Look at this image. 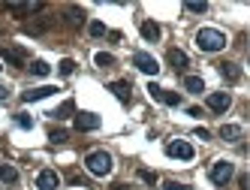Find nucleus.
I'll return each instance as SVG.
<instances>
[{
	"label": "nucleus",
	"mask_w": 250,
	"mask_h": 190,
	"mask_svg": "<svg viewBox=\"0 0 250 190\" xmlns=\"http://www.w3.org/2000/svg\"><path fill=\"white\" fill-rule=\"evenodd\" d=\"M84 166H87V172L91 175H97V178H105L112 172V154L109 151H91L84 157Z\"/></svg>",
	"instance_id": "1"
},
{
	"label": "nucleus",
	"mask_w": 250,
	"mask_h": 190,
	"mask_svg": "<svg viewBox=\"0 0 250 190\" xmlns=\"http://www.w3.org/2000/svg\"><path fill=\"white\" fill-rule=\"evenodd\" d=\"M196 45L202 51H220V48H226V33L214 30V27H202L196 33Z\"/></svg>",
	"instance_id": "2"
},
{
	"label": "nucleus",
	"mask_w": 250,
	"mask_h": 190,
	"mask_svg": "<svg viewBox=\"0 0 250 190\" xmlns=\"http://www.w3.org/2000/svg\"><path fill=\"white\" fill-rule=\"evenodd\" d=\"M166 154L169 157H175V160H193V145L190 142H184V139H172L169 145H166Z\"/></svg>",
	"instance_id": "3"
},
{
	"label": "nucleus",
	"mask_w": 250,
	"mask_h": 190,
	"mask_svg": "<svg viewBox=\"0 0 250 190\" xmlns=\"http://www.w3.org/2000/svg\"><path fill=\"white\" fill-rule=\"evenodd\" d=\"M232 172H235V169H232V163H229V160H217V163L211 166V181L217 184V187H223V184H229Z\"/></svg>",
	"instance_id": "4"
},
{
	"label": "nucleus",
	"mask_w": 250,
	"mask_h": 190,
	"mask_svg": "<svg viewBox=\"0 0 250 190\" xmlns=\"http://www.w3.org/2000/svg\"><path fill=\"white\" fill-rule=\"evenodd\" d=\"M133 63H136V70L148 73V76H157V73H160V63H157V58L145 55V51H136V55H133Z\"/></svg>",
	"instance_id": "5"
},
{
	"label": "nucleus",
	"mask_w": 250,
	"mask_h": 190,
	"mask_svg": "<svg viewBox=\"0 0 250 190\" xmlns=\"http://www.w3.org/2000/svg\"><path fill=\"white\" fill-rule=\"evenodd\" d=\"M0 55H3L12 66H21V63L27 61V51L19 48V45H9V42H0Z\"/></svg>",
	"instance_id": "6"
},
{
	"label": "nucleus",
	"mask_w": 250,
	"mask_h": 190,
	"mask_svg": "<svg viewBox=\"0 0 250 190\" xmlns=\"http://www.w3.org/2000/svg\"><path fill=\"white\" fill-rule=\"evenodd\" d=\"M148 94L160 103H166V106H178V103H181V97L175 91H166V88H160V84H148Z\"/></svg>",
	"instance_id": "7"
},
{
	"label": "nucleus",
	"mask_w": 250,
	"mask_h": 190,
	"mask_svg": "<svg viewBox=\"0 0 250 190\" xmlns=\"http://www.w3.org/2000/svg\"><path fill=\"white\" fill-rule=\"evenodd\" d=\"M97 127H100V115H94V112H79V115H76V130L91 133V130H97Z\"/></svg>",
	"instance_id": "8"
},
{
	"label": "nucleus",
	"mask_w": 250,
	"mask_h": 190,
	"mask_svg": "<svg viewBox=\"0 0 250 190\" xmlns=\"http://www.w3.org/2000/svg\"><path fill=\"white\" fill-rule=\"evenodd\" d=\"M37 187H40V190H58V187H61L58 172H55V169H42L40 175H37Z\"/></svg>",
	"instance_id": "9"
},
{
	"label": "nucleus",
	"mask_w": 250,
	"mask_h": 190,
	"mask_svg": "<svg viewBox=\"0 0 250 190\" xmlns=\"http://www.w3.org/2000/svg\"><path fill=\"white\" fill-rule=\"evenodd\" d=\"M40 9H42V3H6V12L15 15V19H24V15H33Z\"/></svg>",
	"instance_id": "10"
},
{
	"label": "nucleus",
	"mask_w": 250,
	"mask_h": 190,
	"mask_svg": "<svg viewBox=\"0 0 250 190\" xmlns=\"http://www.w3.org/2000/svg\"><path fill=\"white\" fill-rule=\"evenodd\" d=\"M232 106V97L226 94V91H217V94H208V109H214V112H226Z\"/></svg>",
	"instance_id": "11"
},
{
	"label": "nucleus",
	"mask_w": 250,
	"mask_h": 190,
	"mask_svg": "<svg viewBox=\"0 0 250 190\" xmlns=\"http://www.w3.org/2000/svg\"><path fill=\"white\" fill-rule=\"evenodd\" d=\"M55 91H58L55 84H42V88H30V91H24V94H21V100H24V103H37V100H45V97H51Z\"/></svg>",
	"instance_id": "12"
},
{
	"label": "nucleus",
	"mask_w": 250,
	"mask_h": 190,
	"mask_svg": "<svg viewBox=\"0 0 250 190\" xmlns=\"http://www.w3.org/2000/svg\"><path fill=\"white\" fill-rule=\"evenodd\" d=\"M241 136H244V130L238 124H223L220 127V139H226V142H238Z\"/></svg>",
	"instance_id": "13"
},
{
	"label": "nucleus",
	"mask_w": 250,
	"mask_h": 190,
	"mask_svg": "<svg viewBox=\"0 0 250 190\" xmlns=\"http://www.w3.org/2000/svg\"><path fill=\"white\" fill-rule=\"evenodd\" d=\"M142 37L148 42H157L160 40V24L157 21H142Z\"/></svg>",
	"instance_id": "14"
},
{
	"label": "nucleus",
	"mask_w": 250,
	"mask_h": 190,
	"mask_svg": "<svg viewBox=\"0 0 250 190\" xmlns=\"http://www.w3.org/2000/svg\"><path fill=\"white\" fill-rule=\"evenodd\" d=\"M109 91H112L118 100L127 103V100H130V82H112V84H109Z\"/></svg>",
	"instance_id": "15"
},
{
	"label": "nucleus",
	"mask_w": 250,
	"mask_h": 190,
	"mask_svg": "<svg viewBox=\"0 0 250 190\" xmlns=\"http://www.w3.org/2000/svg\"><path fill=\"white\" fill-rule=\"evenodd\" d=\"M169 63L175 66V70H184V66H187V55L181 48H169Z\"/></svg>",
	"instance_id": "16"
},
{
	"label": "nucleus",
	"mask_w": 250,
	"mask_h": 190,
	"mask_svg": "<svg viewBox=\"0 0 250 190\" xmlns=\"http://www.w3.org/2000/svg\"><path fill=\"white\" fill-rule=\"evenodd\" d=\"M76 112V103L73 100H66V103H61V106L55 109V112H51V118H58V121H63V118H69V115H73Z\"/></svg>",
	"instance_id": "17"
},
{
	"label": "nucleus",
	"mask_w": 250,
	"mask_h": 190,
	"mask_svg": "<svg viewBox=\"0 0 250 190\" xmlns=\"http://www.w3.org/2000/svg\"><path fill=\"white\" fill-rule=\"evenodd\" d=\"M184 88H187L190 94H202V91H205V82H202L199 76H187V79H184Z\"/></svg>",
	"instance_id": "18"
},
{
	"label": "nucleus",
	"mask_w": 250,
	"mask_h": 190,
	"mask_svg": "<svg viewBox=\"0 0 250 190\" xmlns=\"http://www.w3.org/2000/svg\"><path fill=\"white\" fill-rule=\"evenodd\" d=\"M220 76L229 79V82H238V79H241V73H238L235 63H220Z\"/></svg>",
	"instance_id": "19"
},
{
	"label": "nucleus",
	"mask_w": 250,
	"mask_h": 190,
	"mask_svg": "<svg viewBox=\"0 0 250 190\" xmlns=\"http://www.w3.org/2000/svg\"><path fill=\"white\" fill-rule=\"evenodd\" d=\"M0 181H6V184L19 181V169L15 166H0Z\"/></svg>",
	"instance_id": "20"
},
{
	"label": "nucleus",
	"mask_w": 250,
	"mask_h": 190,
	"mask_svg": "<svg viewBox=\"0 0 250 190\" xmlns=\"http://www.w3.org/2000/svg\"><path fill=\"white\" fill-rule=\"evenodd\" d=\"M30 73H33V76H48L51 66H48L45 61H33V63H30Z\"/></svg>",
	"instance_id": "21"
},
{
	"label": "nucleus",
	"mask_w": 250,
	"mask_h": 190,
	"mask_svg": "<svg viewBox=\"0 0 250 190\" xmlns=\"http://www.w3.org/2000/svg\"><path fill=\"white\" fill-rule=\"evenodd\" d=\"M73 70H76V61H73V58H63V61L58 63V73H61V76H73Z\"/></svg>",
	"instance_id": "22"
},
{
	"label": "nucleus",
	"mask_w": 250,
	"mask_h": 190,
	"mask_svg": "<svg viewBox=\"0 0 250 190\" xmlns=\"http://www.w3.org/2000/svg\"><path fill=\"white\" fill-rule=\"evenodd\" d=\"M94 63H97V66H112L115 58L109 55V51H97V55H94Z\"/></svg>",
	"instance_id": "23"
},
{
	"label": "nucleus",
	"mask_w": 250,
	"mask_h": 190,
	"mask_svg": "<svg viewBox=\"0 0 250 190\" xmlns=\"http://www.w3.org/2000/svg\"><path fill=\"white\" fill-rule=\"evenodd\" d=\"M187 12L202 15V12H208V3H205V0H190V3H187Z\"/></svg>",
	"instance_id": "24"
},
{
	"label": "nucleus",
	"mask_w": 250,
	"mask_h": 190,
	"mask_svg": "<svg viewBox=\"0 0 250 190\" xmlns=\"http://www.w3.org/2000/svg\"><path fill=\"white\" fill-rule=\"evenodd\" d=\"M15 124H19L21 130H30V127H33V118L24 115V112H19V115H15Z\"/></svg>",
	"instance_id": "25"
},
{
	"label": "nucleus",
	"mask_w": 250,
	"mask_h": 190,
	"mask_svg": "<svg viewBox=\"0 0 250 190\" xmlns=\"http://www.w3.org/2000/svg\"><path fill=\"white\" fill-rule=\"evenodd\" d=\"M48 139L55 142V145H61V142H66V139H69V133H66V130H51V133H48Z\"/></svg>",
	"instance_id": "26"
},
{
	"label": "nucleus",
	"mask_w": 250,
	"mask_h": 190,
	"mask_svg": "<svg viewBox=\"0 0 250 190\" xmlns=\"http://www.w3.org/2000/svg\"><path fill=\"white\" fill-rule=\"evenodd\" d=\"M87 30H91V37H103V33H105V24H103V21H91V27H87Z\"/></svg>",
	"instance_id": "27"
},
{
	"label": "nucleus",
	"mask_w": 250,
	"mask_h": 190,
	"mask_svg": "<svg viewBox=\"0 0 250 190\" xmlns=\"http://www.w3.org/2000/svg\"><path fill=\"white\" fill-rule=\"evenodd\" d=\"M139 178L145 181V184H157V175H154L151 169H142V172H139Z\"/></svg>",
	"instance_id": "28"
},
{
	"label": "nucleus",
	"mask_w": 250,
	"mask_h": 190,
	"mask_svg": "<svg viewBox=\"0 0 250 190\" xmlns=\"http://www.w3.org/2000/svg\"><path fill=\"white\" fill-rule=\"evenodd\" d=\"M163 190H193V187H187V184H178V181H166V184H163Z\"/></svg>",
	"instance_id": "29"
},
{
	"label": "nucleus",
	"mask_w": 250,
	"mask_h": 190,
	"mask_svg": "<svg viewBox=\"0 0 250 190\" xmlns=\"http://www.w3.org/2000/svg\"><path fill=\"white\" fill-rule=\"evenodd\" d=\"M196 139H211V133L205 127H199V130H196Z\"/></svg>",
	"instance_id": "30"
},
{
	"label": "nucleus",
	"mask_w": 250,
	"mask_h": 190,
	"mask_svg": "<svg viewBox=\"0 0 250 190\" xmlns=\"http://www.w3.org/2000/svg\"><path fill=\"white\" fill-rule=\"evenodd\" d=\"M187 115H193V118H202V109H199V106H190V109H187Z\"/></svg>",
	"instance_id": "31"
},
{
	"label": "nucleus",
	"mask_w": 250,
	"mask_h": 190,
	"mask_svg": "<svg viewBox=\"0 0 250 190\" xmlns=\"http://www.w3.org/2000/svg\"><path fill=\"white\" fill-rule=\"evenodd\" d=\"M9 97V88H6V84H0V100H6Z\"/></svg>",
	"instance_id": "32"
},
{
	"label": "nucleus",
	"mask_w": 250,
	"mask_h": 190,
	"mask_svg": "<svg viewBox=\"0 0 250 190\" xmlns=\"http://www.w3.org/2000/svg\"><path fill=\"white\" fill-rule=\"evenodd\" d=\"M112 190H130V187H127V184H115Z\"/></svg>",
	"instance_id": "33"
},
{
	"label": "nucleus",
	"mask_w": 250,
	"mask_h": 190,
	"mask_svg": "<svg viewBox=\"0 0 250 190\" xmlns=\"http://www.w3.org/2000/svg\"><path fill=\"white\" fill-rule=\"evenodd\" d=\"M0 70H3V63H0Z\"/></svg>",
	"instance_id": "34"
}]
</instances>
